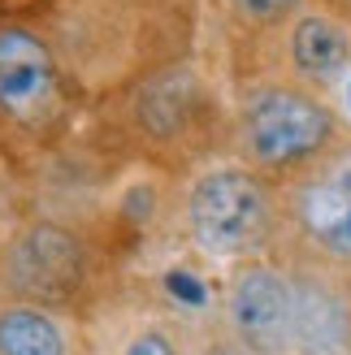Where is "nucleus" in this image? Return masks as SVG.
Segmentation results:
<instances>
[{
    "mask_svg": "<svg viewBox=\"0 0 351 355\" xmlns=\"http://www.w3.org/2000/svg\"><path fill=\"white\" fill-rule=\"evenodd\" d=\"M339 148L334 109L304 83H265L239 109V152L256 173H300Z\"/></svg>",
    "mask_w": 351,
    "mask_h": 355,
    "instance_id": "nucleus-1",
    "label": "nucleus"
},
{
    "mask_svg": "<svg viewBox=\"0 0 351 355\" xmlns=\"http://www.w3.org/2000/svg\"><path fill=\"white\" fill-rule=\"evenodd\" d=\"M187 230L208 256H252L277 230V195L248 165L208 169L187 195Z\"/></svg>",
    "mask_w": 351,
    "mask_h": 355,
    "instance_id": "nucleus-2",
    "label": "nucleus"
},
{
    "mask_svg": "<svg viewBox=\"0 0 351 355\" xmlns=\"http://www.w3.org/2000/svg\"><path fill=\"white\" fill-rule=\"evenodd\" d=\"M286 217L321 260L351 264V144L291 178Z\"/></svg>",
    "mask_w": 351,
    "mask_h": 355,
    "instance_id": "nucleus-3",
    "label": "nucleus"
},
{
    "mask_svg": "<svg viewBox=\"0 0 351 355\" xmlns=\"http://www.w3.org/2000/svg\"><path fill=\"white\" fill-rule=\"evenodd\" d=\"M61 109V78L52 48L35 31H0V117L17 130H40Z\"/></svg>",
    "mask_w": 351,
    "mask_h": 355,
    "instance_id": "nucleus-4",
    "label": "nucleus"
},
{
    "mask_svg": "<svg viewBox=\"0 0 351 355\" xmlns=\"http://www.w3.org/2000/svg\"><path fill=\"white\" fill-rule=\"evenodd\" d=\"M230 325L248 355H291V277L243 264L230 286Z\"/></svg>",
    "mask_w": 351,
    "mask_h": 355,
    "instance_id": "nucleus-5",
    "label": "nucleus"
},
{
    "mask_svg": "<svg viewBox=\"0 0 351 355\" xmlns=\"http://www.w3.org/2000/svg\"><path fill=\"white\" fill-rule=\"evenodd\" d=\"M286 65L295 83L329 87L351 74V17L334 9H300L286 22Z\"/></svg>",
    "mask_w": 351,
    "mask_h": 355,
    "instance_id": "nucleus-6",
    "label": "nucleus"
},
{
    "mask_svg": "<svg viewBox=\"0 0 351 355\" xmlns=\"http://www.w3.org/2000/svg\"><path fill=\"white\" fill-rule=\"evenodd\" d=\"M351 308L325 277H291V355H347Z\"/></svg>",
    "mask_w": 351,
    "mask_h": 355,
    "instance_id": "nucleus-7",
    "label": "nucleus"
},
{
    "mask_svg": "<svg viewBox=\"0 0 351 355\" xmlns=\"http://www.w3.org/2000/svg\"><path fill=\"white\" fill-rule=\"evenodd\" d=\"M9 277L26 295H69L83 277V247L61 225H35L13 243Z\"/></svg>",
    "mask_w": 351,
    "mask_h": 355,
    "instance_id": "nucleus-8",
    "label": "nucleus"
},
{
    "mask_svg": "<svg viewBox=\"0 0 351 355\" xmlns=\"http://www.w3.org/2000/svg\"><path fill=\"white\" fill-rule=\"evenodd\" d=\"M0 355H65V334L44 308L13 304L0 312Z\"/></svg>",
    "mask_w": 351,
    "mask_h": 355,
    "instance_id": "nucleus-9",
    "label": "nucleus"
},
{
    "mask_svg": "<svg viewBox=\"0 0 351 355\" xmlns=\"http://www.w3.org/2000/svg\"><path fill=\"white\" fill-rule=\"evenodd\" d=\"M248 26H282L304 9V0H225Z\"/></svg>",
    "mask_w": 351,
    "mask_h": 355,
    "instance_id": "nucleus-10",
    "label": "nucleus"
},
{
    "mask_svg": "<svg viewBox=\"0 0 351 355\" xmlns=\"http://www.w3.org/2000/svg\"><path fill=\"white\" fill-rule=\"evenodd\" d=\"M126 355H178V351H173V343L165 334H144V338H135L126 347Z\"/></svg>",
    "mask_w": 351,
    "mask_h": 355,
    "instance_id": "nucleus-11",
    "label": "nucleus"
},
{
    "mask_svg": "<svg viewBox=\"0 0 351 355\" xmlns=\"http://www.w3.org/2000/svg\"><path fill=\"white\" fill-rule=\"evenodd\" d=\"M169 286H173V295H182L187 304H204V286L196 277H187V273H173L169 277Z\"/></svg>",
    "mask_w": 351,
    "mask_h": 355,
    "instance_id": "nucleus-12",
    "label": "nucleus"
},
{
    "mask_svg": "<svg viewBox=\"0 0 351 355\" xmlns=\"http://www.w3.org/2000/svg\"><path fill=\"white\" fill-rule=\"evenodd\" d=\"M208 355H248V351H243L239 343H213V347H208Z\"/></svg>",
    "mask_w": 351,
    "mask_h": 355,
    "instance_id": "nucleus-13",
    "label": "nucleus"
},
{
    "mask_svg": "<svg viewBox=\"0 0 351 355\" xmlns=\"http://www.w3.org/2000/svg\"><path fill=\"white\" fill-rule=\"evenodd\" d=\"M343 109H347V117H351V74H347V83H343Z\"/></svg>",
    "mask_w": 351,
    "mask_h": 355,
    "instance_id": "nucleus-14",
    "label": "nucleus"
},
{
    "mask_svg": "<svg viewBox=\"0 0 351 355\" xmlns=\"http://www.w3.org/2000/svg\"><path fill=\"white\" fill-rule=\"evenodd\" d=\"M347 9H351V0H347Z\"/></svg>",
    "mask_w": 351,
    "mask_h": 355,
    "instance_id": "nucleus-15",
    "label": "nucleus"
}]
</instances>
